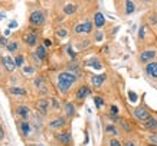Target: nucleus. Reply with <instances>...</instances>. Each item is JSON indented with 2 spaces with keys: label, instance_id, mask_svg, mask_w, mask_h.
<instances>
[{
  "label": "nucleus",
  "instance_id": "obj_1",
  "mask_svg": "<svg viewBox=\"0 0 157 146\" xmlns=\"http://www.w3.org/2000/svg\"><path fill=\"white\" fill-rule=\"evenodd\" d=\"M78 75L71 71H64L58 74V90L62 94H66L72 88V86L77 83Z\"/></svg>",
  "mask_w": 157,
  "mask_h": 146
},
{
  "label": "nucleus",
  "instance_id": "obj_2",
  "mask_svg": "<svg viewBox=\"0 0 157 146\" xmlns=\"http://www.w3.org/2000/svg\"><path fill=\"white\" fill-rule=\"evenodd\" d=\"M29 22H30L32 26H42L45 23V15H43V12H40V10L32 12L30 18H29Z\"/></svg>",
  "mask_w": 157,
  "mask_h": 146
},
{
  "label": "nucleus",
  "instance_id": "obj_3",
  "mask_svg": "<svg viewBox=\"0 0 157 146\" xmlns=\"http://www.w3.org/2000/svg\"><path fill=\"white\" fill-rule=\"evenodd\" d=\"M133 114H134V117L138 120V122H146V120L150 117V113H149V110L146 109V107H143V106H138V107H136L134 110H133Z\"/></svg>",
  "mask_w": 157,
  "mask_h": 146
},
{
  "label": "nucleus",
  "instance_id": "obj_4",
  "mask_svg": "<svg viewBox=\"0 0 157 146\" xmlns=\"http://www.w3.org/2000/svg\"><path fill=\"white\" fill-rule=\"evenodd\" d=\"M156 49H146V51H143V52L140 54V57H138V61L141 62V64H149V62H151V61L156 58Z\"/></svg>",
  "mask_w": 157,
  "mask_h": 146
},
{
  "label": "nucleus",
  "instance_id": "obj_5",
  "mask_svg": "<svg viewBox=\"0 0 157 146\" xmlns=\"http://www.w3.org/2000/svg\"><path fill=\"white\" fill-rule=\"evenodd\" d=\"M49 107H51V101L48 99H40L39 101L36 103V110H38L42 116H46V114H48Z\"/></svg>",
  "mask_w": 157,
  "mask_h": 146
},
{
  "label": "nucleus",
  "instance_id": "obj_6",
  "mask_svg": "<svg viewBox=\"0 0 157 146\" xmlns=\"http://www.w3.org/2000/svg\"><path fill=\"white\" fill-rule=\"evenodd\" d=\"M144 71L147 74V77H150L153 80H157V61H151L149 64H146Z\"/></svg>",
  "mask_w": 157,
  "mask_h": 146
},
{
  "label": "nucleus",
  "instance_id": "obj_7",
  "mask_svg": "<svg viewBox=\"0 0 157 146\" xmlns=\"http://www.w3.org/2000/svg\"><path fill=\"white\" fill-rule=\"evenodd\" d=\"M55 139L58 140L61 145H64V146H69L72 143V138H71V135L68 132H59L55 135Z\"/></svg>",
  "mask_w": 157,
  "mask_h": 146
},
{
  "label": "nucleus",
  "instance_id": "obj_8",
  "mask_svg": "<svg viewBox=\"0 0 157 146\" xmlns=\"http://www.w3.org/2000/svg\"><path fill=\"white\" fill-rule=\"evenodd\" d=\"M91 96V88L88 86H81L77 90V93H75V99L79 100V101H82V100H85L86 97H89Z\"/></svg>",
  "mask_w": 157,
  "mask_h": 146
},
{
  "label": "nucleus",
  "instance_id": "obj_9",
  "mask_svg": "<svg viewBox=\"0 0 157 146\" xmlns=\"http://www.w3.org/2000/svg\"><path fill=\"white\" fill-rule=\"evenodd\" d=\"M105 80H107V74H94L91 77V84L95 88H101Z\"/></svg>",
  "mask_w": 157,
  "mask_h": 146
},
{
  "label": "nucleus",
  "instance_id": "obj_10",
  "mask_svg": "<svg viewBox=\"0 0 157 146\" xmlns=\"http://www.w3.org/2000/svg\"><path fill=\"white\" fill-rule=\"evenodd\" d=\"M23 41H25V44H26L27 47H36L38 41H39V36H38L36 32H29L27 35H25Z\"/></svg>",
  "mask_w": 157,
  "mask_h": 146
},
{
  "label": "nucleus",
  "instance_id": "obj_11",
  "mask_svg": "<svg viewBox=\"0 0 157 146\" xmlns=\"http://www.w3.org/2000/svg\"><path fill=\"white\" fill-rule=\"evenodd\" d=\"M35 86H36V88H38V91H39L40 96H46V94H48V86H46V83L43 78L38 77V78L35 80Z\"/></svg>",
  "mask_w": 157,
  "mask_h": 146
},
{
  "label": "nucleus",
  "instance_id": "obj_12",
  "mask_svg": "<svg viewBox=\"0 0 157 146\" xmlns=\"http://www.w3.org/2000/svg\"><path fill=\"white\" fill-rule=\"evenodd\" d=\"M104 25H105V16L101 12H97L94 15V26L97 29H101Z\"/></svg>",
  "mask_w": 157,
  "mask_h": 146
},
{
  "label": "nucleus",
  "instance_id": "obj_13",
  "mask_svg": "<svg viewBox=\"0 0 157 146\" xmlns=\"http://www.w3.org/2000/svg\"><path fill=\"white\" fill-rule=\"evenodd\" d=\"M65 125H66L65 117H56V119H53L52 122H49V127H51V129H62Z\"/></svg>",
  "mask_w": 157,
  "mask_h": 146
},
{
  "label": "nucleus",
  "instance_id": "obj_14",
  "mask_svg": "<svg viewBox=\"0 0 157 146\" xmlns=\"http://www.w3.org/2000/svg\"><path fill=\"white\" fill-rule=\"evenodd\" d=\"M144 129L150 130V132H157V119L154 117H149V119L144 122Z\"/></svg>",
  "mask_w": 157,
  "mask_h": 146
},
{
  "label": "nucleus",
  "instance_id": "obj_15",
  "mask_svg": "<svg viewBox=\"0 0 157 146\" xmlns=\"http://www.w3.org/2000/svg\"><path fill=\"white\" fill-rule=\"evenodd\" d=\"M2 62H3V65L6 67L7 71H14V68H16V62H14L10 57H2Z\"/></svg>",
  "mask_w": 157,
  "mask_h": 146
},
{
  "label": "nucleus",
  "instance_id": "obj_16",
  "mask_svg": "<svg viewBox=\"0 0 157 146\" xmlns=\"http://www.w3.org/2000/svg\"><path fill=\"white\" fill-rule=\"evenodd\" d=\"M35 54L38 55V58H39L42 62L46 61V58H48V51H46L45 45H38V47H36V52Z\"/></svg>",
  "mask_w": 157,
  "mask_h": 146
},
{
  "label": "nucleus",
  "instance_id": "obj_17",
  "mask_svg": "<svg viewBox=\"0 0 157 146\" xmlns=\"http://www.w3.org/2000/svg\"><path fill=\"white\" fill-rule=\"evenodd\" d=\"M9 93L16 96V97H26L27 96V91L25 88H20V87H10L9 88Z\"/></svg>",
  "mask_w": 157,
  "mask_h": 146
},
{
  "label": "nucleus",
  "instance_id": "obj_18",
  "mask_svg": "<svg viewBox=\"0 0 157 146\" xmlns=\"http://www.w3.org/2000/svg\"><path fill=\"white\" fill-rule=\"evenodd\" d=\"M19 127H20V132L23 133L25 136H29V135H30V132H32L30 125L27 123L26 120H22V122H20V125H19Z\"/></svg>",
  "mask_w": 157,
  "mask_h": 146
},
{
  "label": "nucleus",
  "instance_id": "obj_19",
  "mask_svg": "<svg viewBox=\"0 0 157 146\" xmlns=\"http://www.w3.org/2000/svg\"><path fill=\"white\" fill-rule=\"evenodd\" d=\"M16 113L19 114L22 120H26L27 116H29V109H27L26 106H19L16 109Z\"/></svg>",
  "mask_w": 157,
  "mask_h": 146
},
{
  "label": "nucleus",
  "instance_id": "obj_20",
  "mask_svg": "<svg viewBox=\"0 0 157 146\" xmlns=\"http://www.w3.org/2000/svg\"><path fill=\"white\" fill-rule=\"evenodd\" d=\"M75 12H77V5H75V3H68V5L64 6V13H65L66 16H71V15H74Z\"/></svg>",
  "mask_w": 157,
  "mask_h": 146
},
{
  "label": "nucleus",
  "instance_id": "obj_21",
  "mask_svg": "<svg viewBox=\"0 0 157 146\" xmlns=\"http://www.w3.org/2000/svg\"><path fill=\"white\" fill-rule=\"evenodd\" d=\"M136 12V5H134V2L133 0H125V15L128 16V15L134 13Z\"/></svg>",
  "mask_w": 157,
  "mask_h": 146
},
{
  "label": "nucleus",
  "instance_id": "obj_22",
  "mask_svg": "<svg viewBox=\"0 0 157 146\" xmlns=\"http://www.w3.org/2000/svg\"><path fill=\"white\" fill-rule=\"evenodd\" d=\"M65 113L68 117H72V116L75 114V106H74L72 103H66L65 104Z\"/></svg>",
  "mask_w": 157,
  "mask_h": 146
},
{
  "label": "nucleus",
  "instance_id": "obj_23",
  "mask_svg": "<svg viewBox=\"0 0 157 146\" xmlns=\"http://www.w3.org/2000/svg\"><path fill=\"white\" fill-rule=\"evenodd\" d=\"M7 51H9V52L10 54H14V52H17V51H19V45H17V42H9V44H7Z\"/></svg>",
  "mask_w": 157,
  "mask_h": 146
},
{
  "label": "nucleus",
  "instance_id": "obj_24",
  "mask_svg": "<svg viewBox=\"0 0 157 146\" xmlns=\"http://www.w3.org/2000/svg\"><path fill=\"white\" fill-rule=\"evenodd\" d=\"M86 65H89V67H92V68H95V70H101L102 68V64H99V61L98 60H89L88 62H86Z\"/></svg>",
  "mask_w": 157,
  "mask_h": 146
},
{
  "label": "nucleus",
  "instance_id": "obj_25",
  "mask_svg": "<svg viewBox=\"0 0 157 146\" xmlns=\"http://www.w3.org/2000/svg\"><path fill=\"white\" fill-rule=\"evenodd\" d=\"M105 132L110 133V135H112V136H117L118 135V129L114 125H107L105 126Z\"/></svg>",
  "mask_w": 157,
  "mask_h": 146
},
{
  "label": "nucleus",
  "instance_id": "obj_26",
  "mask_svg": "<svg viewBox=\"0 0 157 146\" xmlns=\"http://www.w3.org/2000/svg\"><path fill=\"white\" fill-rule=\"evenodd\" d=\"M92 32V22L89 19L84 22V33H91Z\"/></svg>",
  "mask_w": 157,
  "mask_h": 146
},
{
  "label": "nucleus",
  "instance_id": "obj_27",
  "mask_svg": "<svg viewBox=\"0 0 157 146\" xmlns=\"http://www.w3.org/2000/svg\"><path fill=\"white\" fill-rule=\"evenodd\" d=\"M149 23H150L151 26H157V15L156 13L149 15Z\"/></svg>",
  "mask_w": 157,
  "mask_h": 146
},
{
  "label": "nucleus",
  "instance_id": "obj_28",
  "mask_svg": "<svg viewBox=\"0 0 157 146\" xmlns=\"http://www.w3.org/2000/svg\"><path fill=\"white\" fill-rule=\"evenodd\" d=\"M94 103H95L97 109H101V107L104 106V100L101 99L99 96H95V97H94Z\"/></svg>",
  "mask_w": 157,
  "mask_h": 146
},
{
  "label": "nucleus",
  "instance_id": "obj_29",
  "mask_svg": "<svg viewBox=\"0 0 157 146\" xmlns=\"http://www.w3.org/2000/svg\"><path fill=\"white\" fill-rule=\"evenodd\" d=\"M146 38V25H141L140 26V31H138V39L143 41Z\"/></svg>",
  "mask_w": 157,
  "mask_h": 146
},
{
  "label": "nucleus",
  "instance_id": "obj_30",
  "mask_svg": "<svg viewBox=\"0 0 157 146\" xmlns=\"http://www.w3.org/2000/svg\"><path fill=\"white\" fill-rule=\"evenodd\" d=\"M14 62H16V67H22L23 62H25V57H23V55H17L16 60H14Z\"/></svg>",
  "mask_w": 157,
  "mask_h": 146
},
{
  "label": "nucleus",
  "instance_id": "obj_31",
  "mask_svg": "<svg viewBox=\"0 0 157 146\" xmlns=\"http://www.w3.org/2000/svg\"><path fill=\"white\" fill-rule=\"evenodd\" d=\"M51 104H52V109H53V110H59V109H61V104H59V101L55 99V97L51 100Z\"/></svg>",
  "mask_w": 157,
  "mask_h": 146
},
{
  "label": "nucleus",
  "instance_id": "obj_32",
  "mask_svg": "<svg viewBox=\"0 0 157 146\" xmlns=\"http://www.w3.org/2000/svg\"><path fill=\"white\" fill-rule=\"evenodd\" d=\"M94 39H95V42H101V41L104 39V35H102V32L97 31V32H95V35H94Z\"/></svg>",
  "mask_w": 157,
  "mask_h": 146
},
{
  "label": "nucleus",
  "instance_id": "obj_33",
  "mask_svg": "<svg viewBox=\"0 0 157 146\" xmlns=\"http://www.w3.org/2000/svg\"><path fill=\"white\" fill-rule=\"evenodd\" d=\"M74 32L75 33H84V23H78L77 26L74 28Z\"/></svg>",
  "mask_w": 157,
  "mask_h": 146
},
{
  "label": "nucleus",
  "instance_id": "obj_34",
  "mask_svg": "<svg viewBox=\"0 0 157 146\" xmlns=\"http://www.w3.org/2000/svg\"><path fill=\"white\" fill-rule=\"evenodd\" d=\"M56 35H58V38H65L66 35H68V32H66V29L61 28V29H58V31H56Z\"/></svg>",
  "mask_w": 157,
  "mask_h": 146
},
{
  "label": "nucleus",
  "instance_id": "obj_35",
  "mask_svg": "<svg viewBox=\"0 0 157 146\" xmlns=\"http://www.w3.org/2000/svg\"><path fill=\"white\" fill-rule=\"evenodd\" d=\"M149 140H150V143H151L153 146H157V133L151 135L150 138H149Z\"/></svg>",
  "mask_w": 157,
  "mask_h": 146
},
{
  "label": "nucleus",
  "instance_id": "obj_36",
  "mask_svg": "<svg viewBox=\"0 0 157 146\" xmlns=\"http://www.w3.org/2000/svg\"><path fill=\"white\" fill-rule=\"evenodd\" d=\"M110 146H123V143L118 139H111L110 140Z\"/></svg>",
  "mask_w": 157,
  "mask_h": 146
},
{
  "label": "nucleus",
  "instance_id": "obj_37",
  "mask_svg": "<svg viewBox=\"0 0 157 146\" xmlns=\"http://www.w3.org/2000/svg\"><path fill=\"white\" fill-rule=\"evenodd\" d=\"M23 73L33 74V73H35V68H33V67H23Z\"/></svg>",
  "mask_w": 157,
  "mask_h": 146
},
{
  "label": "nucleus",
  "instance_id": "obj_38",
  "mask_svg": "<svg viewBox=\"0 0 157 146\" xmlns=\"http://www.w3.org/2000/svg\"><path fill=\"white\" fill-rule=\"evenodd\" d=\"M120 123L123 125V129H124L125 132H130V125H127V123H125L123 119H120Z\"/></svg>",
  "mask_w": 157,
  "mask_h": 146
},
{
  "label": "nucleus",
  "instance_id": "obj_39",
  "mask_svg": "<svg viewBox=\"0 0 157 146\" xmlns=\"http://www.w3.org/2000/svg\"><path fill=\"white\" fill-rule=\"evenodd\" d=\"M66 51H68V55H69V57H71L72 60H75V55H77V54L74 52V49H72L71 47H68V48H66Z\"/></svg>",
  "mask_w": 157,
  "mask_h": 146
},
{
  "label": "nucleus",
  "instance_id": "obj_40",
  "mask_svg": "<svg viewBox=\"0 0 157 146\" xmlns=\"http://www.w3.org/2000/svg\"><path fill=\"white\" fill-rule=\"evenodd\" d=\"M89 45V42L88 41H84V42H79L78 44V49H82V48H86Z\"/></svg>",
  "mask_w": 157,
  "mask_h": 146
},
{
  "label": "nucleus",
  "instance_id": "obj_41",
  "mask_svg": "<svg viewBox=\"0 0 157 146\" xmlns=\"http://www.w3.org/2000/svg\"><path fill=\"white\" fill-rule=\"evenodd\" d=\"M7 39L5 38V36H0V47H7Z\"/></svg>",
  "mask_w": 157,
  "mask_h": 146
},
{
  "label": "nucleus",
  "instance_id": "obj_42",
  "mask_svg": "<svg viewBox=\"0 0 157 146\" xmlns=\"http://www.w3.org/2000/svg\"><path fill=\"white\" fill-rule=\"evenodd\" d=\"M128 97H130V101H136L137 100V94L133 93V91H128Z\"/></svg>",
  "mask_w": 157,
  "mask_h": 146
},
{
  "label": "nucleus",
  "instance_id": "obj_43",
  "mask_svg": "<svg viewBox=\"0 0 157 146\" xmlns=\"http://www.w3.org/2000/svg\"><path fill=\"white\" fill-rule=\"evenodd\" d=\"M110 114H118V107L111 106V109H110Z\"/></svg>",
  "mask_w": 157,
  "mask_h": 146
},
{
  "label": "nucleus",
  "instance_id": "obj_44",
  "mask_svg": "<svg viewBox=\"0 0 157 146\" xmlns=\"http://www.w3.org/2000/svg\"><path fill=\"white\" fill-rule=\"evenodd\" d=\"M14 28H17V22H16V20H12V22L9 23V29H14Z\"/></svg>",
  "mask_w": 157,
  "mask_h": 146
},
{
  "label": "nucleus",
  "instance_id": "obj_45",
  "mask_svg": "<svg viewBox=\"0 0 157 146\" xmlns=\"http://www.w3.org/2000/svg\"><path fill=\"white\" fill-rule=\"evenodd\" d=\"M3 139H5V129L0 125V140H3Z\"/></svg>",
  "mask_w": 157,
  "mask_h": 146
},
{
  "label": "nucleus",
  "instance_id": "obj_46",
  "mask_svg": "<svg viewBox=\"0 0 157 146\" xmlns=\"http://www.w3.org/2000/svg\"><path fill=\"white\" fill-rule=\"evenodd\" d=\"M43 45H45V47H51V45H52V42H51L49 39H45V41H43Z\"/></svg>",
  "mask_w": 157,
  "mask_h": 146
},
{
  "label": "nucleus",
  "instance_id": "obj_47",
  "mask_svg": "<svg viewBox=\"0 0 157 146\" xmlns=\"http://www.w3.org/2000/svg\"><path fill=\"white\" fill-rule=\"evenodd\" d=\"M125 146H136V145H134V142L128 140V142H125Z\"/></svg>",
  "mask_w": 157,
  "mask_h": 146
},
{
  "label": "nucleus",
  "instance_id": "obj_48",
  "mask_svg": "<svg viewBox=\"0 0 157 146\" xmlns=\"http://www.w3.org/2000/svg\"><path fill=\"white\" fill-rule=\"evenodd\" d=\"M5 18H6V15H5V13H2V15H0V19H2V20L5 19Z\"/></svg>",
  "mask_w": 157,
  "mask_h": 146
},
{
  "label": "nucleus",
  "instance_id": "obj_49",
  "mask_svg": "<svg viewBox=\"0 0 157 146\" xmlns=\"http://www.w3.org/2000/svg\"><path fill=\"white\" fill-rule=\"evenodd\" d=\"M143 2H144V3H150L151 0H143Z\"/></svg>",
  "mask_w": 157,
  "mask_h": 146
},
{
  "label": "nucleus",
  "instance_id": "obj_50",
  "mask_svg": "<svg viewBox=\"0 0 157 146\" xmlns=\"http://www.w3.org/2000/svg\"><path fill=\"white\" fill-rule=\"evenodd\" d=\"M86 2H89V0H86Z\"/></svg>",
  "mask_w": 157,
  "mask_h": 146
}]
</instances>
